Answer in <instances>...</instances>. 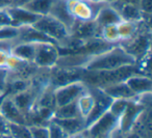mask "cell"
<instances>
[{"label":"cell","mask_w":152,"mask_h":138,"mask_svg":"<svg viewBox=\"0 0 152 138\" xmlns=\"http://www.w3.org/2000/svg\"><path fill=\"white\" fill-rule=\"evenodd\" d=\"M49 129V138H70V135L55 121L51 119L48 125Z\"/></svg>","instance_id":"e575fe53"},{"label":"cell","mask_w":152,"mask_h":138,"mask_svg":"<svg viewBox=\"0 0 152 138\" xmlns=\"http://www.w3.org/2000/svg\"><path fill=\"white\" fill-rule=\"evenodd\" d=\"M123 135H124V138H142L139 134L135 133L134 131H131V130L128 132H126V133H124Z\"/></svg>","instance_id":"ee69618b"},{"label":"cell","mask_w":152,"mask_h":138,"mask_svg":"<svg viewBox=\"0 0 152 138\" xmlns=\"http://www.w3.org/2000/svg\"><path fill=\"white\" fill-rule=\"evenodd\" d=\"M49 15H51L55 19L61 21L64 25L67 26V28L69 30H71V28L75 24V20L73 19L69 9H68L66 0H54Z\"/></svg>","instance_id":"ffe728a7"},{"label":"cell","mask_w":152,"mask_h":138,"mask_svg":"<svg viewBox=\"0 0 152 138\" xmlns=\"http://www.w3.org/2000/svg\"><path fill=\"white\" fill-rule=\"evenodd\" d=\"M139 7L146 16H151V7H152V0H141Z\"/></svg>","instance_id":"74e56055"},{"label":"cell","mask_w":152,"mask_h":138,"mask_svg":"<svg viewBox=\"0 0 152 138\" xmlns=\"http://www.w3.org/2000/svg\"><path fill=\"white\" fill-rule=\"evenodd\" d=\"M76 105H77L79 115H80L83 118L86 119V117L91 112L92 108H93V105H94V98H93V96H92L91 92L89 90V88H87V90H86L83 94H81L80 96H79V98L76 100Z\"/></svg>","instance_id":"f1b7e54d"},{"label":"cell","mask_w":152,"mask_h":138,"mask_svg":"<svg viewBox=\"0 0 152 138\" xmlns=\"http://www.w3.org/2000/svg\"><path fill=\"white\" fill-rule=\"evenodd\" d=\"M146 108H151V107H145L140 102H137L135 98L130 99L128 101V104H127L125 111L119 118V129H120V131L123 134L130 131L131 127L134 123V121H137L139 115Z\"/></svg>","instance_id":"8fae6325"},{"label":"cell","mask_w":152,"mask_h":138,"mask_svg":"<svg viewBox=\"0 0 152 138\" xmlns=\"http://www.w3.org/2000/svg\"><path fill=\"white\" fill-rule=\"evenodd\" d=\"M10 136L12 138H31L29 126L10 123Z\"/></svg>","instance_id":"d6a6232c"},{"label":"cell","mask_w":152,"mask_h":138,"mask_svg":"<svg viewBox=\"0 0 152 138\" xmlns=\"http://www.w3.org/2000/svg\"><path fill=\"white\" fill-rule=\"evenodd\" d=\"M125 82L135 96L152 92V80L150 78V75L135 74L127 78Z\"/></svg>","instance_id":"e0dca14e"},{"label":"cell","mask_w":152,"mask_h":138,"mask_svg":"<svg viewBox=\"0 0 152 138\" xmlns=\"http://www.w3.org/2000/svg\"><path fill=\"white\" fill-rule=\"evenodd\" d=\"M135 74L149 75L145 73L139 65L134 63V65H124V67L118 68L116 70H110V71H88L86 70L83 77V82L87 86L101 88L110 84L125 81L127 78Z\"/></svg>","instance_id":"6da1fadb"},{"label":"cell","mask_w":152,"mask_h":138,"mask_svg":"<svg viewBox=\"0 0 152 138\" xmlns=\"http://www.w3.org/2000/svg\"><path fill=\"white\" fill-rule=\"evenodd\" d=\"M110 138H124V135H123V133L120 131V129H117L116 131L113 133V135H112V137Z\"/></svg>","instance_id":"bcb514c9"},{"label":"cell","mask_w":152,"mask_h":138,"mask_svg":"<svg viewBox=\"0 0 152 138\" xmlns=\"http://www.w3.org/2000/svg\"><path fill=\"white\" fill-rule=\"evenodd\" d=\"M119 1H121V2H125V3H130V4L139 5L141 0H119Z\"/></svg>","instance_id":"7dc6e473"},{"label":"cell","mask_w":152,"mask_h":138,"mask_svg":"<svg viewBox=\"0 0 152 138\" xmlns=\"http://www.w3.org/2000/svg\"><path fill=\"white\" fill-rule=\"evenodd\" d=\"M54 0H30L24 7L39 16L49 15Z\"/></svg>","instance_id":"4dcf8cb0"},{"label":"cell","mask_w":152,"mask_h":138,"mask_svg":"<svg viewBox=\"0 0 152 138\" xmlns=\"http://www.w3.org/2000/svg\"><path fill=\"white\" fill-rule=\"evenodd\" d=\"M18 36V28L14 26H0V41L14 40Z\"/></svg>","instance_id":"d590c367"},{"label":"cell","mask_w":152,"mask_h":138,"mask_svg":"<svg viewBox=\"0 0 152 138\" xmlns=\"http://www.w3.org/2000/svg\"><path fill=\"white\" fill-rule=\"evenodd\" d=\"M52 121H55L57 125L61 126L70 136L87 129V128H86L85 118H83L81 116L73 117V118H66V119L52 118Z\"/></svg>","instance_id":"4316f807"},{"label":"cell","mask_w":152,"mask_h":138,"mask_svg":"<svg viewBox=\"0 0 152 138\" xmlns=\"http://www.w3.org/2000/svg\"><path fill=\"white\" fill-rule=\"evenodd\" d=\"M0 135L10 136V123L0 115Z\"/></svg>","instance_id":"60d3db41"},{"label":"cell","mask_w":152,"mask_h":138,"mask_svg":"<svg viewBox=\"0 0 152 138\" xmlns=\"http://www.w3.org/2000/svg\"><path fill=\"white\" fill-rule=\"evenodd\" d=\"M119 45L134 59L137 63L149 61L151 46L150 21H144L140 30L132 38L120 43Z\"/></svg>","instance_id":"3957f363"},{"label":"cell","mask_w":152,"mask_h":138,"mask_svg":"<svg viewBox=\"0 0 152 138\" xmlns=\"http://www.w3.org/2000/svg\"><path fill=\"white\" fill-rule=\"evenodd\" d=\"M59 57L58 46L53 43H39L32 62L39 68L51 69L56 65Z\"/></svg>","instance_id":"9c48e42d"},{"label":"cell","mask_w":152,"mask_h":138,"mask_svg":"<svg viewBox=\"0 0 152 138\" xmlns=\"http://www.w3.org/2000/svg\"><path fill=\"white\" fill-rule=\"evenodd\" d=\"M4 96H5V94H3L2 97H0V104H1V101H2V99H3V97H4Z\"/></svg>","instance_id":"f907efd6"},{"label":"cell","mask_w":152,"mask_h":138,"mask_svg":"<svg viewBox=\"0 0 152 138\" xmlns=\"http://www.w3.org/2000/svg\"><path fill=\"white\" fill-rule=\"evenodd\" d=\"M121 17L119 15L118 11L112 5V3H104L100 9L98 11L94 21L100 26L103 27L106 25H113L118 24L121 21Z\"/></svg>","instance_id":"d6986e66"},{"label":"cell","mask_w":152,"mask_h":138,"mask_svg":"<svg viewBox=\"0 0 152 138\" xmlns=\"http://www.w3.org/2000/svg\"><path fill=\"white\" fill-rule=\"evenodd\" d=\"M151 108H146L142 111L137 121L131 127V131H134L142 138H151Z\"/></svg>","instance_id":"7402d4cb"},{"label":"cell","mask_w":152,"mask_h":138,"mask_svg":"<svg viewBox=\"0 0 152 138\" xmlns=\"http://www.w3.org/2000/svg\"><path fill=\"white\" fill-rule=\"evenodd\" d=\"M14 7V0H0V9H7Z\"/></svg>","instance_id":"b9f144b4"},{"label":"cell","mask_w":152,"mask_h":138,"mask_svg":"<svg viewBox=\"0 0 152 138\" xmlns=\"http://www.w3.org/2000/svg\"><path fill=\"white\" fill-rule=\"evenodd\" d=\"M54 89L55 88H53L52 86H50V85L45 87L44 89L39 94L34 107L43 108V109H46V110H50L54 112L55 108L57 107L56 100H55V96H54Z\"/></svg>","instance_id":"cb8c5ba5"},{"label":"cell","mask_w":152,"mask_h":138,"mask_svg":"<svg viewBox=\"0 0 152 138\" xmlns=\"http://www.w3.org/2000/svg\"><path fill=\"white\" fill-rule=\"evenodd\" d=\"M87 85L83 81H76L55 88L54 96L57 107L75 102L79 98V96L87 90Z\"/></svg>","instance_id":"30bf717a"},{"label":"cell","mask_w":152,"mask_h":138,"mask_svg":"<svg viewBox=\"0 0 152 138\" xmlns=\"http://www.w3.org/2000/svg\"><path fill=\"white\" fill-rule=\"evenodd\" d=\"M134 63H137L134 59L118 44L105 52L93 56L85 69L88 71H110Z\"/></svg>","instance_id":"7a4b0ae2"},{"label":"cell","mask_w":152,"mask_h":138,"mask_svg":"<svg viewBox=\"0 0 152 138\" xmlns=\"http://www.w3.org/2000/svg\"><path fill=\"white\" fill-rule=\"evenodd\" d=\"M91 1H94V2H101V3H110V2H113L114 0H91Z\"/></svg>","instance_id":"c3c4849f"},{"label":"cell","mask_w":152,"mask_h":138,"mask_svg":"<svg viewBox=\"0 0 152 138\" xmlns=\"http://www.w3.org/2000/svg\"><path fill=\"white\" fill-rule=\"evenodd\" d=\"M128 101L129 100H126V99H116V100H113L108 111L114 116H116L117 118H120V116L123 114V112L126 109Z\"/></svg>","instance_id":"836d02e7"},{"label":"cell","mask_w":152,"mask_h":138,"mask_svg":"<svg viewBox=\"0 0 152 138\" xmlns=\"http://www.w3.org/2000/svg\"><path fill=\"white\" fill-rule=\"evenodd\" d=\"M70 14L75 21L87 22L93 21L102 4L91 0H66Z\"/></svg>","instance_id":"8992f818"},{"label":"cell","mask_w":152,"mask_h":138,"mask_svg":"<svg viewBox=\"0 0 152 138\" xmlns=\"http://www.w3.org/2000/svg\"><path fill=\"white\" fill-rule=\"evenodd\" d=\"M101 27L95 21L78 22L75 21V24L70 30V36L79 40L87 41L94 38H100Z\"/></svg>","instance_id":"5bb4252c"},{"label":"cell","mask_w":152,"mask_h":138,"mask_svg":"<svg viewBox=\"0 0 152 138\" xmlns=\"http://www.w3.org/2000/svg\"><path fill=\"white\" fill-rule=\"evenodd\" d=\"M0 115L11 123L27 125V116L15 104L13 98L4 96L0 104Z\"/></svg>","instance_id":"7c38bea8"},{"label":"cell","mask_w":152,"mask_h":138,"mask_svg":"<svg viewBox=\"0 0 152 138\" xmlns=\"http://www.w3.org/2000/svg\"><path fill=\"white\" fill-rule=\"evenodd\" d=\"M110 3H112L113 7L118 11L119 15H120L122 20L135 21V22L143 21V20H148V21H150V17H151V16H146L145 14L141 11L139 5L121 2L119 0H114V1Z\"/></svg>","instance_id":"9a60e30c"},{"label":"cell","mask_w":152,"mask_h":138,"mask_svg":"<svg viewBox=\"0 0 152 138\" xmlns=\"http://www.w3.org/2000/svg\"><path fill=\"white\" fill-rule=\"evenodd\" d=\"M100 38L110 45H118L120 43V38H119L117 24L106 25L101 27Z\"/></svg>","instance_id":"1f68e13d"},{"label":"cell","mask_w":152,"mask_h":138,"mask_svg":"<svg viewBox=\"0 0 152 138\" xmlns=\"http://www.w3.org/2000/svg\"><path fill=\"white\" fill-rule=\"evenodd\" d=\"M7 12L11 18L12 26L17 28L34 25L41 17L24 7H11L7 9Z\"/></svg>","instance_id":"4fadbf2b"},{"label":"cell","mask_w":152,"mask_h":138,"mask_svg":"<svg viewBox=\"0 0 152 138\" xmlns=\"http://www.w3.org/2000/svg\"><path fill=\"white\" fill-rule=\"evenodd\" d=\"M38 96H39V92L29 86L27 89L15 94L12 98H13L15 104L19 107L20 110L23 113H25L26 116H27L29 111L34 108Z\"/></svg>","instance_id":"ac0fdd59"},{"label":"cell","mask_w":152,"mask_h":138,"mask_svg":"<svg viewBox=\"0 0 152 138\" xmlns=\"http://www.w3.org/2000/svg\"><path fill=\"white\" fill-rule=\"evenodd\" d=\"M17 42H26V43H34V44H39V43H53L52 40L46 36L44 33L34 28L32 25L30 26H22L18 28V36L16 38ZM56 45V44H55Z\"/></svg>","instance_id":"2e32d148"},{"label":"cell","mask_w":152,"mask_h":138,"mask_svg":"<svg viewBox=\"0 0 152 138\" xmlns=\"http://www.w3.org/2000/svg\"><path fill=\"white\" fill-rule=\"evenodd\" d=\"M88 88H89V90L91 92L92 96L94 98V105L91 112L89 113V115L85 119L86 128L91 126L100 116H102L104 113L107 112L110 104L113 102V99L110 97H108L101 88L91 87V86H88Z\"/></svg>","instance_id":"ba28073f"},{"label":"cell","mask_w":152,"mask_h":138,"mask_svg":"<svg viewBox=\"0 0 152 138\" xmlns=\"http://www.w3.org/2000/svg\"><path fill=\"white\" fill-rule=\"evenodd\" d=\"M101 89L107 94L108 97L116 100V99H126V100H130V99L135 98V94L131 92L129 86L125 81L122 82H117V83H113L110 85H106L104 87H101Z\"/></svg>","instance_id":"603a6c76"},{"label":"cell","mask_w":152,"mask_h":138,"mask_svg":"<svg viewBox=\"0 0 152 138\" xmlns=\"http://www.w3.org/2000/svg\"><path fill=\"white\" fill-rule=\"evenodd\" d=\"M0 26H12V21L7 9H0Z\"/></svg>","instance_id":"ab89813d"},{"label":"cell","mask_w":152,"mask_h":138,"mask_svg":"<svg viewBox=\"0 0 152 138\" xmlns=\"http://www.w3.org/2000/svg\"><path fill=\"white\" fill-rule=\"evenodd\" d=\"M32 26L52 40L57 46L63 45L70 36V30L67 26L51 15L41 16Z\"/></svg>","instance_id":"277c9868"},{"label":"cell","mask_w":152,"mask_h":138,"mask_svg":"<svg viewBox=\"0 0 152 138\" xmlns=\"http://www.w3.org/2000/svg\"><path fill=\"white\" fill-rule=\"evenodd\" d=\"M144 21H148V20H143V21H139V22L121 20V21L117 24L119 38H120V43L125 42V41L132 38V36L140 30V28H141ZM120 43H119V44H120Z\"/></svg>","instance_id":"d4e9b609"},{"label":"cell","mask_w":152,"mask_h":138,"mask_svg":"<svg viewBox=\"0 0 152 138\" xmlns=\"http://www.w3.org/2000/svg\"><path fill=\"white\" fill-rule=\"evenodd\" d=\"M9 138H12V137H11V136H10V137H9Z\"/></svg>","instance_id":"816d5d0a"},{"label":"cell","mask_w":152,"mask_h":138,"mask_svg":"<svg viewBox=\"0 0 152 138\" xmlns=\"http://www.w3.org/2000/svg\"><path fill=\"white\" fill-rule=\"evenodd\" d=\"M77 116H80V115H79L77 105H76V101H75V102L56 107L54 112H53L52 118L66 119V118H73V117H77Z\"/></svg>","instance_id":"f546056e"},{"label":"cell","mask_w":152,"mask_h":138,"mask_svg":"<svg viewBox=\"0 0 152 138\" xmlns=\"http://www.w3.org/2000/svg\"><path fill=\"white\" fill-rule=\"evenodd\" d=\"M118 128L119 118L107 111L91 126H89L87 130L91 138H110Z\"/></svg>","instance_id":"52a82bcc"},{"label":"cell","mask_w":152,"mask_h":138,"mask_svg":"<svg viewBox=\"0 0 152 138\" xmlns=\"http://www.w3.org/2000/svg\"><path fill=\"white\" fill-rule=\"evenodd\" d=\"M36 47L37 44H34V43L16 42L12 49V53L21 60L32 62L34 54H36Z\"/></svg>","instance_id":"484cf974"},{"label":"cell","mask_w":152,"mask_h":138,"mask_svg":"<svg viewBox=\"0 0 152 138\" xmlns=\"http://www.w3.org/2000/svg\"><path fill=\"white\" fill-rule=\"evenodd\" d=\"M10 136H4V135H0V138H9Z\"/></svg>","instance_id":"681fc988"},{"label":"cell","mask_w":152,"mask_h":138,"mask_svg":"<svg viewBox=\"0 0 152 138\" xmlns=\"http://www.w3.org/2000/svg\"><path fill=\"white\" fill-rule=\"evenodd\" d=\"M30 0H14V7H24Z\"/></svg>","instance_id":"f6af8a7d"},{"label":"cell","mask_w":152,"mask_h":138,"mask_svg":"<svg viewBox=\"0 0 152 138\" xmlns=\"http://www.w3.org/2000/svg\"><path fill=\"white\" fill-rule=\"evenodd\" d=\"M91 58V56L81 53H63L59 54L55 65L65 68H85Z\"/></svg>","instance_id":"44dd1931"},{"label":"cell","mask_w":152,"mask_h":138,"mask_svg":"<svg viewBox=\"0 0 152 138\" xmlns=\"http://www.w3.org/2000/svg\"><path fill=\"white\" fill-rule=\"evenodd\" d=\"M70 138H91V137H90L88 130L85 129V130H83V131L78 132V133L74 134V135H71Z\"/></svg>","instance_id":"7bdbcfd3"},{"label":"cell","mask_w":152,"mask_h":138,"mask_svg":"<svg viewBox=\"0 0 152 138\" xmlns=\"http://www.w3.org/2000/svg\"><path fill=\"white\" fill-rule=\"evenodd\" d=\"M31 138H49L48 126H29Z\"/></svg>","instance_id":"8d00e7d4"},{"label":"cell","mask_w":152,"mask_h":138,"mask_svg":"<svg viewBox=\"0 0 152 138\" xmlns=\"http://www.w3.org/2000/svg\"><path fill=\"white\" fill-rule=\"evenodd\" d=\"M7 71L0 69V97L5 94V84H7Z\"/></svg>","instance_id":"f35d334b"},{"label":"cell","mask_w":152,"mask_h":138,"mask_svg":"<svg viewBox=\"0 0 152 138\" xmlns=\"http://www.w3.org/2000/svg\"><path fill=\"white\" fill-rule=\"evenodd\" d=\"M29 80H26L19 77H14V76L9 75V73H7V84H5V96H15V94L27 89L29 87Z\"/></svg>","instance_id":"83f0119b"},{"label":"cell","mask_w":152,"mask_h":138,"mask_svg":"<svg viewBox=\"0 0 152 138\" xmlns=\"http://www.w3.org/2000/svg\"><path fill=\"white\" fill-rule=\"evenodd\" d=\"M85 68H65L54 65L49 70V85L61 87L76 81H83Z\"/></svg>","instance_id":"5b68a950"}]
</instances>
